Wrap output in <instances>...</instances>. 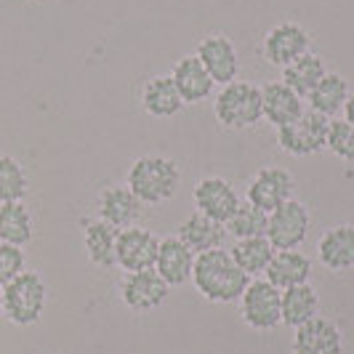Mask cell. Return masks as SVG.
<instances>
[{
  "label": "cell",
  "mask_w": 354,
  "mask_h": 354,
  "mask_svg": "<svg viewBox=\"0 0 354 354\" xmlns=\"http://www.w3.org/2000/svg\"><path fill=\"white\" fill-rule=\"evenodd\" d=\"M192 283H195L197 293L203 299H208L213 304H232L240 301V296L245 293L250 277L234 264L230 250L216 248L195 256Z\"/></svg>",
  "instance_id": "cell-1"
},
{
  "label": "cell",
  "mask_w": 354,
  "mask_h": 354,
  "mask_svg": "<svg viewBox=\"0 0 354 354\" xmlns=\"http://www.w3.org/2000/svg\"><path fill=\"white\" fill-rule=\"evenodd\" d=\"M181 184V171L171 158L160 155H144L133 160L128 168V189L142 200L144 205H160L168 203L178 192Z\"/></svg>",
  "instance_id": "cell-2"
},
{
  "label": "cell",
  "mask_w": 354,
  "mask_h": 354,
  "mask_svg": "<svg viewBox=\"0 0 354 354\" xmlns=\"http://www.w3.org/2000/svg\"><path fill=\"white\" fill-rule=\"evenodd\" d=\"M261 102L264 99H261L259 86L234 80L230 86H221L216 102H213V112H216V120L224 128L243 131V128H253L256 123H261V118H264Z\"/></svg>",
  "instance_id": "cell-3"
},
{
  "label": "cell",
  "mask_w": 354,
  "mask_h": 354,
  "mask_svg": "<svg viewBox=\"0 0 354 354\" xmlns=\"http://www.w3.org/2000/svg\"><path fill=\"white\" fill-rule=\"evenodd\" d=\"M48 299V288L37 272H21L17 280L3 288V315L14 325H35Z\"/></svg>",
  "instance_id": "cell-4"
},
{
  "label": "cell",
  "mask_w": 354,
  "mask_h": 354,
  "mask_svg": "<svg viewBox=\"0 0 354 354\" xmlns=\"http://www.w3.org/2000/svg\"><path fill=\"white\" fill-rule=\"evenodd\" d=\"M240 315L250 330H274L277 325H283V290L266 277L250 280L245 293L240 296Z\"/></svg>",
  "instance_id": "cell-5"
},
{
  "label": "cell",
  "mask_w": 354,
  "mask_h": 354,
  "mask_svg": "<svg viewBox=\"0 0 354 354\" xmlns=\"http://www.w3.org/2000/svg\"><path fill=\"white\" fill-rule=\"evenodd\" d=\"M328 131H330V120L325 115L304 109V115L299 120L277 128V142H280L283 152H288V155L309 158V155H317L319 149H325Z\"/></svg>",
  "instance_id": "cell-6"
},
{
  "label": "cell",
  "mask_w": 354,
  "mask_h": 354,
  "mask_svg": "<svg viewBox=\"0 0 354 354\" xmlns=\"http://www.w3.org/2000/svg\"><path fill=\"white\" fill-rule=\"evenodd\" d=\"M312 224V213L301 200H288L277 211L269 213V230L266 240L274 250H296L306 240Z\"/></svg>",
  "instance_id": "cell-7"
},
{
  "label": "cell",
  "mask_w": 354,
  "mask_h": 354,
  "mask_svg": "<svg viewBox=\"0 0 354 354\" xmlns=\"http://www.w3.org/2000/svg\"><path fill=\"white\" fill-rule=\"evenodd\" d=\"M160 240L144 227H128L118 232V245H115V264L125 272H147L155 269L158 261Z\"/></svg>",
  "instance_id": "cell-8"
},
{
  "label": "cell",
  "mask_w": 354,
  "mask_h": 354,
  "mask_svg": "<svg viewBox=\"0 0 354 354\" xmlns=\"http://www.w3.org/2000/svg\"><path fill=\"white\" fill-rule=\"evenodd\" d=\"M312 35L304 30L299 21H280L274 24L264 37V56L274 67H288L304 53H309Z\"/></svg>",
  "instance_id": "cell-9"
},
{
  "label": "cell",
  "mask_w": 354,
  "mask_h": 354,
  "mask_svg": "<svg viewBox=\"0 0 354 354\" xmlns=\"http://www.w3.org/2000/svg\"><path fill=\"white\" fill-rule=\"evenodd\" d=\"M168 288L171 285L165 283L155 269L128 272L123 285H120V296H123V304L131 312L144 315V312H155L158 306L168 301Z\"/></svg>",
  "instance_id": "cell-10"
},
{
  "label": "cell",
  "mask_w": 354,
  "mask_h": 354,
  "mask_svg": "<svg viewBox=\"0 0 354 354\" xmlns=\"http://www.w3.org/2000/svg\"><path fill=\"white\" fill-rule=\"evenodd\" d=\"M197 59L200 64L205 67V72L211 75L213 83L218 86H230L237 80V72H240V56L237 48L227 35H208L200 40L197 46Z\"/></svg>",
  "instance_id": "cell-11"
},
{
  "label": "cell",
  "mask_w": 354,
  "mask_h": 354,
  "mask_svg": "<svg viewBox=\"0 0 354 354\" xmlns=\"http://www.w3.org/2000/svg\"><path fill=\"white\" fill-rule=\"evenodd\" d=\"M192 197H195L197 211L203 213V216H208V218H213V221H218V224H224V227H227V221L234 216V211L243 203L237 197V192H234V187L221 176L200 178Z\"/></svg>",
  "instance_id": "cell-12"
},
{
  "label": "cell",
  "mask_w": 354,
  "mask_h": 354,
  "mask_svg": "<svg viewBox=\"0 0 354 354\" xmlns=\"http://www.w3.org/2000/svg\"><path fill=\"white\" fill-rule=\"evenodd\" d=\"M245 200L253 203L256 208H261L264 213L277 211L288 200H293V176L285 168H277V165L261 168L248 184V197Z\"/></svg>",
  "instance_id": "cell-13"
},
{
  "label": "cell",
  "mask_w": 354,
  "mask_h": 354,
  "mask_svg": "<svg viewBox=\"0 0 354 354\" xmlns=\"http://www.w3.org/2000/svg\"><path fill=\"white\" fill-rule=\"evenodd\" d=\"M293 354H344V336L333 319L315 317L296 328Z\"/></svg>",
  "instance_id": "cell-14"
},
{
  "label": "cell",
  "mask_w": 354,
  "mask_h": 354,
  "mask_svg": "<svg viewBox=\"0 0 354 354\" xmlns=\"http://www.w3.org/2000/svg\"><path fill=\"white\" fill-rule=\"evenodd\" d=\"M144 203L133 195L128 187H106L99 195V216L102 221L115 227V230H128L136 227V221L142 218Z\"/></svg>",
  "instance_id": "cell-15"
},
{
  "label": "cell",
  "mask_w": 354,
  "mask_h": 354,
  "mask_svg": "<svg viewBox=\"0 0 354 354\" xmlns=\"http://www.w3.org/2000/svg\"><path fill=\"white\" fill-rule=\"evenodd\" d=\"M176 237L187 248L192 250L195 256H200V253H205V250H216L224 245V240H227V227L218 224V221H213V218H208V216H203L200 211H195L189 218H184V221L178 224Z\"/></svg>",
  "instance_id": "cell-16"
},
{
  "label": "cell",
  "mask_w": 354,
  "mask_h": 354,
  "mask_svg": "<svg viewBox=\"0 0 354 354\" xmlns=\"http://www.w3.org/2000/svg\"><path fill=\"white\" fill-rule=\"evenodd\" d=\"M192 266H195V253L187 248L178 237H165V240H160L155 272H158L160 277L171 285V288L192 280Z\"/></svg>",
  "instance_id": "cell-17"
},
{
  "label": "cell",
  "mask_w": 354,
  "mask_h": 354,
  "mask_svg": "<svg viewBox=\"0 0 354 354\" xmlns=\"http://www.w3.org/2000/svg\"><path fill=\"white\" fill-rule=\"evenodd\" d=\"M171 80H174V86H176L184 104H197V102L208 99L213 86H216L197 56L178 59L176 64H174V72H171Z\"/></svg>",
  "instance_id": "cell-18"
},
{
  "label": "cell",
  "mask_w": 354,
  "mask_h": 354,
  "mask_svg": "<svg viewBox=\"0 0 354 354\" xmlns=\"http://www.w3.org/2000/svg\"><path fill=\"white\" fill-rule=\"evenodd\" d=\"M319 264L330 272H344L354 266V224L330 227L317 243Z\"/></svg>",
  "instance_id": "cell-19"
},
{
  "label": "cell",
  "mask_w": 354,
  "mask_h": 354,
  "mask_svg": "<svg viewBox=\"0 0 354 354\" xmlns=\"http://www.w3.org/2000/svg\"><path fill=\"white\" fill-rule=\"evenodd\" d=\"M261 104H264V118L274 128L290 125L304 115V99L299 93L288 88L285 83H269L261 88Z\"/></svg>",
  "instance_id": "cell-20"
},
{
  "label": "cell",
  "mask_w": 354,
  "mask_h": 354,
  "mask_svg": "<svg viewBox=\"0 0 354 354\" xmlns=\"http://www.w3.org/2000/svg\"><path fill=\"white\" fill-rule=\"evenodd\" d=\"M309 277H312V259L304 256L301 250H277L266 269V280L280 290L309 283Z\"/></svg>",
  "instance_id": "cell-21"
},
{
  "label": "cell",
  "mask_w": 354,
  "mask_h": 354,
  "mask_svg": "<svg viewBox=\"0 0 354 354\" xmlns=\"http://www.w3.org/2000/svg\"><path fill=\"white\" fill-rule=\"evenodd\" d=\"M142 106L144 112L152 115V118H174L178 109L184 106L176 86L171 80V75H155V77H149L144 83Z\"/></svg>",
  "instance_id": "cell-22"
},
{
  "label": "cell",
  "mask_w": 354,
  "mask_h": 354,
  "mask_svg": "<svg viewBox=\"0 0 354 354\" xmlns=\"http://www.w3.org/2000/svg\"><path fill=\"white\" fill-rule=\"evenodd\" d=\"M32 234H35V221L24 200L0 205V243L24 248L32 243Z\"/></svg>",
  "instance_id": "cell-23"
},
{
  "label": "cell",
  "mask_w": 354,
  "mask_h": 354,
  "mask_svg": "<svg viewBox=\"0 0 354 354\" xmlns=\"http://www.w3.org/2000/svg\"><path fill=\"white\" fill-rule=\"evenodd\" d=\"M319 315V296L312 283L293 285L283 290V325L301 328Z\"/></svg>",
  "instance_id": "cell-24"
},
{
  "label": "cell",
  "mask_w": 354,
  "mask_h": 354,
  "mask_svg": "<svg viewBox=\"0 0 354 354\" xmlns=\"http://www.w3.org/2000/svg\"><path fill=\"white\" fill-rule=\"evenodd\" d=\"M306 99H309V109L312 112H319L328 120H333L338 112H344V104L349 99V86H346L344 75L328 72L317 83V88L312 91Z\"/></svg>",
  "instance_id": "cell-25"
},
{
  "label": "cell",
  "mask_w": 354,
  "mask_h": 354,
  "mask_svg": "<svg viewBox=\"0 0 354 354\" xmlns=\"http://www.w3.org/2000/svg\"><path fill=\"white\" fill-rule=\"evenodd\" d=\"M328 75L325 62L319 59L317 53H304L301 59H296L293 64H288L283 70V83L293 93H299L301 99H306L312 91L317 88V83Z\"/></svg>",
  "instance_id": "cell-26"
},
{
  "label": "cell",
  "mask_w": 354,
  "mask_h": 354,
  "mask_svg": "<svg viewBox=\"0 0 354 354\" xmlns=\"http://www.w3.org/2000/svg\"><path fill=\"white\" fill-rule=\"evenodd\" d=\"M86 234H83V243L88 250V259L96 266H118L115 264V245H118V230L104 224L102 218H93V221H83Z\"/></svg>",
  "instance_id": "cell-27"
},
{
  "label": "cell",
  "mask_w": 354,
  "mask_h": 354,
  "mask_svg": "<svg viewBox=\"0 0 354 354\" xmlns=\"http://www.w3.org/2000/svg\"><path fill=\"white\" fill-rule=\"evenodd\" d=\"M230 253L234 264L240 266L248 277H261V274H266L269 261L274 259L277 250L266 237H248V240H237Z\"/></svg>",
  "instance_id": "cell-28"
},
{
  "label": "cell",
  "mask_w": 354,
  "mask_h": 354,
  "mask_svg": "<svg viewBox=\"0 0 354 354\" xmlns=\"http://www.w3.org/2000/svg\"><path fill=\"white\" fill-rule=\"evenodd\" d=\"M269 230V213L256 208L253 203H240V208L234 211L230 221H227V232L237 240H248V237H266Z\"/></svg>",
  "instance_id": "cell-29"
},
{
  "label": "cell",
  "mask_w": 354,
  "mask_h": 354,
  "mask_svg": "<svg viewBox=\"0 0 354 354\" xmlns=\"http://www.w3.org/2000/svg\"><path fill=\"white\" fill-rule=\"evenodd\" d=\"M27 189H30V178L24 174L21 162L8 155H0V205L24 200Z\"/></svg>",
  "instance_id": "cell-30"
},
{
  "label": "cell",
  "mask_w": 354,
  "mask_h": 354,
  "mask_svg": "<svg viewBox=\"0 0 354 354\" xmlns=\"http://www.w3.org/2000/svg\"><path fill=\"white\" fill-rule=\"evenodd\" d=\"M336 158L354 162V125L346 120H330L328 144H325Z\"/></svg>",
  "instance_id": "cell-31"
},
{
  "label": "cell",
  "mask_w": 354,
  "mask_h": 354,
  "mask_svg": "<svg viewBox=\"0 0 354 354\" xmlns=\"http://www.w3.org/2000/svg\"><path fill=\"white\" fill-rule=\"evenodd\" d=\"M24 272V250L8 243H0V288L17 280Z\"/></svg>",
  "instance_id": "cell-32"
},
{
  "label": "cell",
  "mask_w": 354,
  "mask_h": 354,
  "mask_svg": "<svg viewBox=\"0 0 354 354\" xmlns=\"http://www.w3.org/2000/svg\"><path fill=\"white\" fill-rule=\"evenodd\" d=\"M344 120L354 125V93H349V99H346V104H344Z\"/></svg>",
  "instance_id": "cell-33"
},
{
  "label": "cell",
  "mask_w": 354,
  "mask_h": 354,
  "mask_svg": "<svg viewBox=\"0 0 354 354\" xmlns=\"http://www.w3.org/2000/svg\"><path fill=\"white\" fill-rule=\"evenodd\" d=\"M0 315H3V288H0Z\"/></svg>",
  "instance_id": "cell-34"
}]
</instances>
